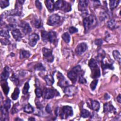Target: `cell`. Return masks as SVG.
Returning a JSON list of instances; mask_svg holds the SVG:
<instances>
[{
    "mask_svg": "<svg viewBox=\"0 0 121 121\" xmlns=\"http://www.w3.org/2000/svg\"><path fill=\"white\" fill-rule=\"evenodd\" d=\"M117 101H118L119 103H121V94H119V95H118V96L117 97Z\"/></svg>",
    "mask_w": 121,
    "mask_h": 121,
    "instance_id": "db71d44e",
    "label": "cell"
},
{
    "mask_svg": "<svg viewBox=\"0 0 121 121\" xmlns=\"http://www.w3.org/2000/svg\"><path fill=\"white\" fill-rule=\"evenodd\" d=\"M104 112H115L116 109L110 103H107L104 104Z\"/></svg>",
    "mask_w": 121,
    "mask_h": 121,
    "instance_id": "d6986e66",
    "label": "cell"
},
{
    "mask_svg": "<svg viewBox=\"0 0 121 121\" xmlns=\"http://www.w3.org/2000/svg\"><path fill=\"white\" fill-rule=\"evenodd\" d=\"M81 66L80 65H77L68 73V77L73 83H75L78 79V77L81 74Z\"/></svg>",
    "mask_w": 121,
    "mask_h": 121,
    "instance_id": "3957f363",
    "label": "cell"
},
{
    "mask_svg": "<svg viewBox=\"0 0 121 121\" xmlns=\"http://www.w3.org/2000/svg\"><path fill=\"white\" fill-rule=\"evenodd\" d=\"M80 116L81 117L86 118L90 117L91 116V113L88 110L83 109L81 111Z\"/></svg>",
    "mask_w": 121,
    "mask_h": 121,
    "instance_id": "1f68e13d",
    "label": "cell"
},
{
    "mask_svg": "<svg viewBox=\"0 0 121 121\" xmlns=\"http://www.w3.org/2000/svg\"><path fill=\"white\" fill-rule=\"evenodd\" d=\"M35 69L37 70H40V71H43L45 70V68L43 66V65L41 63L37 64L35 66Z\"/></svg>",
    "mask_w": 121,
    "mask_h": 121,
    "instance_id": "ee69618b",
    "label": "cell"
},
{
    "mask_svg": "<svg viewBox=\"0 0 121 121\" xmlns=\"http://www.w3.org/2000/svg\"><path fill=\"white\" fill-rule=\"evenodd\" d=\"M42 52L45 60L48 62H52L54 60V57L52 55V51L51 49L46 48H43Z\"/></svg>",
    "mask_w": 121,
    "mask_h": 121,
    "instance_id": "52a82bcc",
    "label": "cell"
},
{
    "mask_svg": "<svg viewBox=\"0 0 121 121\" xmlns=\"http://www.w3.org/2000/svg\"><path fill=\"white\" fill-rule=\"evenodd\" d=\"M54 9L56 10L60 9L65 12H68L71 10V5L64 0H57L54 4Z\"/></svg>",
    "mask_w": 121,
    "mask_h": 121,
    "instance_id": "277c9868",
    "label": "cell"
},
{
    "mask_svg": "<svg viewBox=\"0 0 121 121\" xmlns=\"http://www.w3.org/2000/svg\"><path fill=\"white\" fill-rule=\"evenodd\" d=\"M88 1L86 0H80L78 2V10L82 12H86V11L87 8L88 6Z\"/></svg>",
    "mask_w": 121,
    "mask_h": 121,
    "instance_id": "5bb4252c",
    "label": "cell"
},
{
    "mask_svg": "<svg viewBox=\"0 0 121 121\" xmlns=\"http://www.w3.org/2000/svg\"><path fill=\"white\" fill-rule=\"evenodd\" d=\"M57 40V34L54 31H50L49 32L48 41L51 43H54Z\"/></svg>",
    "mask_w": 121,
    "mask_h": 121,
    "instance_id": "cb8c5ba5",
    "label": "cell"
},
{
    "mask_svg": "<svg viewBox=\"0 0 121 121\" xmlns=\"http://www.w3.org/2000/svg\"><path fill=\"white\" fill-rule=\"evenodd\" d=\"M0 42L2 44L7 45L10 43V41L7 39V38H4V39H0Z\"/></svg>",
    "mask_w": 121,
    "mask_h": 121,
    "instance_id": "681fc988",
    "label": "cell"
},
{
    "mask_svg": "<svg viewBox=\"0 0 121 121\" xmlns=\"http://www.w3.org/2000/svg\"><path fill=\"white\" fill-rule=\"evenodd\" d=\"M120 2V0H110L109 6L110 8L112 10L117 7L118 4Z\"/></svg>",
    "mask_w": 121,
    "mask_h": 121,
    "instance_id": "d6a6232c",
    "label": "cell"
},
{
    "mask_svg": "<svg viewBox=\"0 0 121 121\" xmlns=\"http://www.w3.org/2000/svg\"><path fill=\"white\" fill-rule=\"evenodd\" d=\"M107 25L108 27L112 30L114 29L117 28L118 27L117 22L115 21V19H111L109 20L107 22Z\"/></svg>",
    "mask_w": 121,
    "mask_h": 121,
    "instance_id": "7402d4cb",
    "label": "cell"
},
{
    "mask_svg": "<svg viewBox=\"0 0 121 121\" xmlns=\"http://www.w3.org/2000/svg\"><path fill=\"white\" fill-rule=\"evenodd\" d=\"M41 37L43 41L47 42L49 40V32L45 31L41 32Z\"/></svg>",
    "mask_w": 121,
    "mask_h": 121,
    "instance_id": "836d02e7",
    "label": "cell"
},
{
    "mask_svg": "<svg viewBox=\"0 0 121 121\" xmlns=\"http://www.w3.org/2000/svg\"><path fill=\"white\" fill-rule=\"evenodd\" d=\"M28 120L29 121H35V119L34 118H33V117H30L29 119H28Z\"/></svg>",
    "mask_w": 121,
    "mask_h": 121,
    "instance_id": "9f6ffc18",
    "label": "cell"
},
{
    "mask_svg": "<svg viewBox=\"0 0 121 121\" xmlns=\"http://www.w3.org/2000/svg\"><path fill=\"white\" fill-rule=\"evenodd\" d=\"M1 86L2 87V89L4 93V94H5V95H7L9 93V88L8 86V82H7V81H1Z\"/></svg>",
    "mask_w": 121,
    "mask_h": 121,
    "instance_id": "d4e9b609",
    "label": "cell"
},
{
    "mask_svg": "<svg viewBox=\"0 0 121 121\" xmlns=\"http://www.w3.org/2000/svg\"><path fill=\"white\" fill-rule=\"evenodd\" d=\"M105 56V52L102 49H99L98 50V54L97 56V60L98 62H101L102 61Z\"/></svg>",
    "mask_w": 121,
    "mask_h": 121,
    "instance_id": "603a6c76",
    "label": "cell"
},
{
    "mask_svg": "<svg viewBox=\"0 0 121 121\" xmlns=\"http://www.w3.org/2000/svg\"><path fill=\"white\" fill-rule=\"evenodd\" d=\"M32 25L36 28H40L42 27V22L40 19L36 17H34L31 20Z\"/></svg>",
    "mask_w": 121,
    "mask_h": 121,
    "instance_id": "2e32d148",
    "label": "cell"
},
{
    "mask_svg": "<svg viewBox=\"0 0 121 121\" xmlns=\"http://www.w3.org/2000/svg\"><path fill=\"white\" fill-rule=\"evenodd\" d=\"M9 5V1L6 0H0V6L1 9H4Z\"/></svg>",
    "mask_w": 121,
    "mask_h": 121,
    "instance_id": "74e56055",
    "label": "cell"
},
{
    "mask_svg": "<svg viewBox=\"0 0 121 121\" xmlns=\"http://www.w3.org/2000/svg\"><path fill=\"white\" fill-rule=\"evenodd\" d=\"M20 93V91H19V89L17 87H16L15 88L14 92H13L12 94L11 95V98L13 100H16L17 99L18 96H19V95Z\"/></svg>",
    "mask_w": 121,
    "mask_h": 121,
    "instance_id": "f546056e",
    "label": "cell"
},
{
    "mask_svg": "<svg viewBox=\"0 0 121 121\" xmlns=\"http://www.w3.org/2000/svg\"><path fill=\"white\" fill-rule=\"evenodd\" d=\"M57 77L59 79V81L58 83V86L61 87H65L66 86H68L69 82L65 79V78L64 77V76L62 75L61 73L58 72Z\"/></svg>",
    "mask_w": 121,
    "mask_h": 121,
    "instance_id": "30bf717a",
    "label": "cell"
},
{
    "mask_svg": "<svg viewBox=\"0 0 121 121\" xmlns=\"http://www.w3.org/2000/svg\"><path fill=\"white\" fill-rule=\"evenodd\" d=\"M0 35L5 38H9L10 35L9 33V31L7 29H2L0 31Z\"/></svg>",
    "mask_w": 121,
    "mask_h": 121,
    "instance_id": "d590c367",
    "label": "cell"
},
{
    "mask_svg": "<svg viewBox=\"0 0 121 121\" xmlns=\"http://www.w3.org/2000/svg\"><path fill=\"white\" fill-rule=\"evenodd\" d=\"M24 111L27 113H31L34 112V108L29 104L25 105L23 107Z\"/></svg>",
    "mask_w": 121,
    "mask_h": 121,
    "instance_id": "f1b7e54d",
    "label": "cell"
},
{
    "mask_svg": "<svg viewBox=\"0 0 121 121\" xmlns=\"http://www.w3.org/2000/svg\"><path fill=\"white\" fill-rule=\"evenodd\" d=\"M61 21V17L57 14L50 16L47 20V24L51 26H54L59 24Z\"/></svg>",
    "mask_w": 121,
    "mask_h": 121,
    "instance_id": "8992f818",
    "label": "cell"
},
{
    "mask_svg": "<svg viewBox=\"0 0 121 121\" xmlns=\"http://www.w3.org/2000/svg\"><path fill=\"white\" fill-rule=\"evenodd\" d=\"M91 108L95 111H98L100 109V104L96 100L91 101Z\"/></svg>",
    "mask_w": 121,
    "mask_h": 121,
    "instance_id": "484cf974",
    "label": "cell"
},
{
    "mask_svg": "<svg viewBox=\"0 0 121 121\" xmlns=\"http://www.w3.org/2000/svg\"><path fill=\"white\" fill-rule=\"evenodd\" d=\"M19 106V103H17V104H16L14 106H13V108H12V110H11V113L13 114H14V113H17L18 111H19V110H18V107Z\"/></svg>",
    "mask_w": 121,
    "mask_h": 121,
    "instance_id": "f6af8a7d",
    "label": "cell"
},
{
    "mask_svg": "<svg viewBox=\"0 0 121 121\" xmlns=\"http://www.w3.org/2000/svg\"><path fill=\"white\" fill-rule=\"evenodd\" d=\"M45 110H46V112L49 113H51L52 112V109H51V107L49 104H48L46 105V108H45Z\"/></svg>",
    "mask_w": 121,
    "mask_h": 121,
    "instance_id": "816d5d0a",
    "label": "cell"
},
{
    "mask_svg": "<svg viewBox=\"0 0 121 121\" xmlns=\"http://www.w3.org/2000/svg\"><path fill=\"white\" fill-rule=\"evenodd\" d=\"M78 77H79L78 81H79V82L80 83H81V84H85V83H86L87 82L86 79L84 78V77H83L82 74H80Z\"/></svg>",
    "mask_w": 121,
    "mask_h": 121,
    "instance_id": "bcb514c9",
    "label": "cell"
},
{
    "mask_svg": "<svg viewBox=\"0 0 121 121\" xmlns=\"http://www.w3.org/2000/svg\"><path fill=\"white\" fill-rule=\"evenodd\" d=\"M30 53L28 51L25 50L24 49H21L20 51V58L24 59L28 58L30 57Z\"/></svg>",
    "mask_w": 121,
    "mask_h": 121,
    "instance_id": "83f0119b",
    "label": "cell"
},
{
    "mask_svg": "<svg viewBox=\"0 0 121 121\" xmlns=\"http://www.w3.org/2000/svg\"><path fill=\"white\" fill-rule=\"evenodd\" d=\"M94 43L97 46H100L103 43V40L102 39H97L94 41Z\"/></svg>",
    "mask_w": 121,
    "mask_h": 121,
    "instance_id": "c3c4849f",
    "label": "cell"
},
{
    "mask_svg": "<svg viewBox=\"0 0 121 121\" xmlns=\"http://www.w3.org/2000/svg\"><path fill=\"white\" fill-rule=\"evenodd\" d=\"M69 32L70 34H72L78 32V29L74 26H70L69 28Z\"/></svg>",
    "mask_w": 121,
    "mask_h": 121,
    "instance_id": "7dc6e473",
    "label": "cell"
},
{
    "mask_svg": "<svg viewBox=\"0 0 121 121\" xmlns=\"http://www.w3.org/2000/svg\"><path fill=\"white\" fill-rule=\"evenodd\" d=\"M1 111V121H7L9 120L8 110L5 108L4 106H1L0 108Z\"/></svg>",
    "mask_w": 121,
    "mask_h": 121,
    "instance_id": "9a60e30c",
    "label": "cell"
},
{
    "mask_svg": "<svg viewBox=\"0 0 121 121\" xmlns=\"http://www.w3.org/2000/svg\"><path fill=\"white\" fill-rule=\"evenodd\" d=\"M16 26H17L16 24L12 23V24H10L7 25L6 27L8 30H12V31L16 29Z\"/></svg>",
    "mask_w": 121,
    "mask_h": 121,
    "instance_id": "7bdbcfd3",
    "label": "cell"
},
{
    "mask_svg": "<svg viewBox=\"0 0 121 121\" xmlns=\"http://www.w3.org/2000/svg\"><path fill=\"white\" fill-rule=\"evenodd\" d=\"M35 4L36 8L39 9V10H41L42 9V5L41 3L39 1V0H36L35 1Z\"/></svg>",
    "mask_w": 121,
    "mask_h": 121,
    "instance_id": "f907efd6",
    "label": "cell"
},
{
    "mask_svg": "<svg viewBox=\"0 0 121 121\" xmlns=\"http://www.w3.org/2000/svg\"><path fill=\"white\" fill-rule=\"evenodd\" d=\"M104 99L105 100H108L110 98V96H109V95L108 94H107V93H105V95H104Z\"/></svg>",
    "mask_w": 121,
    "mask_h": 121,
    "instance_id": "f5cc1de1",
    "label": "cell"
},
{
    "mask_svg": "<svg viewBox=\"0 0 121 121\" xmlns=\"http://www.w3.org/2000/svg\"><path fill=\"white\" fill-rule=\"evenodd\" d=\"M78 92L77 87L73 86H67L64 87V92L69 96H72L75 95Z\"/></svg>",
    "mask_w": 121,
    "mask_h": 121,
    "instance_id": "ba28073f",
    "label": "cell"
},
{
    "mask_svg": "<svg viewBox=\"0 0 121 121\" xmlns=\"http://www.w3.org/2000/svg\"><path fill=\"white\" fill-rule=\"evenodd\" d=\"M83 25L85 33L88 32L93 29L97 24V20L95 17L93 15H89L87 12L83 13Z\"/></svg>",
    "mask_w": 121,
    "mask_h": 121,
    "instance_id": "6da1fadb",
    "label": "cell"
},
{
    "mask_svg": "<svg viewBox=\"0 0 121 121\" xmlns=\"http://www.w3.org/2000/svg\"><path fill=\"white\" fill-rule=\"evenodd\" d=\"M13 38L17 41H20L22 39V34L20 30L18 29H16L11 32Z\"/></svg>",
    "mask_w": 121,
    "mask_h": 121,
    "instance_id": "ac0fdd59",
    "label": "cell"
},
{
    "mask_svg": "<svg viewBox=\"0 0 121 121\" xmlns=\"http://www.w3.org/2000/svg\"><path fill=\"white\" fill-rule=\"evenodd\" d=\"M53 0H46L44 1L45 4L46 6L47 9L48 10L52 12L54 9V3Z\"/></svg>",
    "mask_w": 121,
    "mask_h": 121,
    "instance_id": "44dd1931",
    "label": "cell"
},
{
    "mask_svg": "<svg viewBox=\"0 0 121 121\" xmlns=\"http://www.w3.org/2000/svg\"><path fill=\"white\" fill-rule=\"evenodd\" d=\"M39 39V35L35 34L33 33L29 35L28 38V43L30 46L32 47H34L37 43V41Z\"/></svg>",
    "mask_w": 121,
    "mask_h": 121,
    "instance_id": "7c38bea8",
    "label": "cell"
},
{
    "mask_svg": "<svg viewBox=\"0 0 121 121\" xmlns=\"http://www.w3.org/2000/svg\"><path fill=\"white\" fill-rule=\"evenodd\" d=\"M29 87H30V86H29V83L28 82H26L25 84L24 87L22 89V93L24 95H26L28 93V90L29 89Z\"/></svg>",
    "mask_w": 121,
    "mask_h": 121,
    "instance_id": "f35d334b",
    "label": "cell"
},
{
    "mask_svg": "<svg viewBox=\"0 0 121 121\" xmlns=\"http://www.w3.org/2000/svg\"><path fill=\"white\" fill-rule=\"evenodd\" d=\"M35 94L37 98H40L43 95V92L40 88H36L35 89Z\"/></svg>",
    "mask_w": 121,
    "mask_h": 121,
    "instance_id": "b9f144b4",
    "label": "cell"
},
{
    "mask_svg": "<svg viewBox=\"0 0 121 121\" xmlns=\"http://www.w3.org/2000/svg\"><path fill=\"white\" fill-rule=\"evenodd\" d=\"M3 106L7 109H9L11 107V101L8 98L5 101Z\"/></svg>",
    "mask_w": 121,
    "mask_h": 121,
    "instance_id": "60d3db41",
    "label": "cell"
},
{
    "mask_svg": "<svg viewBox=\"0 0 121 121\" xmlns=\"http://www.w3.org/2000/svg\"><path fill=\"white\" fill-rule=\"evenodd\" d=\"M15 120H16V121H17V120H20V121H22V119H19V118H17V119H15Z\"/></svg>",
    "mask_w": 121,
    "mask_h": 121,
    "instance_id": "6f0895ef",
    "label": "cell"
},
{
    "mask_svg": "<svg viewBox=\"0 0 121 121\" xmlns=\"http://www.w3.org/2000/svg\"><path fill=\"white\" fill-rule=\"evenodd\" d=\"M45 80L46 82V84L48 86H52L54 82V80L52 76L51 75H47L45 77Z\"/></svg>",
    "mask_w": 121,
    "mask_h": 121,
    "instance_id": "4316f807",
    "label": "cell"
},
{
    "mask_svg": "<svg viewBox=\"0 0 121 121\" xmlns=\"http://www.w3.org/2000/svg\"><path fill=\"white\" fill-rule=\"evenodd\" d=\"M59 114L61 119H67L72 116L73 115L72 108L68 105L63 106L60 110L59 109Z\"/></svg>",
    "mask_w": 121,
    "mask_h": 121,
    "instance_id": "5b68a950",
    "label": "cell"
},
{
    "mask_svg": "<svg viewBox=\"0 0 121 121\" xmlns=\"http://www.w3.org/2000/svg\"><path fill=\"white\" fill-rule=\"evenodd\" d=\"M88 66L91 70L90 76L93 78H96L100 76V71L96 61L93 58L91 59L88 62Z\"/></svg>",
    "mask_w": 121,
    "mask_h": 121,
    "instance_id": "7a4b0ae2",
    "label": "cell"
},
{
    "mask_svg": "<svg viewBox=\"0 0 121 121\" xmlns=\"http://www.w3.org/2000/svg\"><path fill=\"white\" fill-rule=\"evenodd\" d=\"M9 76V68L7 66L4 68L1 74V81H7Z\"/></svg>",
    "mask_w": 121,
    "mask_h": 121,
    "instance_id": "e0dca14e",
    "label": "cell"
},
{
    "mask_svg": "<svg viewBox=\"0 0 121 121\" xmlns=\"http://www.w3.org/2000/svg\"><path fill=\"white\" fill-rule=\"evenodd\" d=\"M87 46L86 43H81L78 45L76 49L75 52L78 55H81L83 53H84L87 49Z\"/></svg>",
    "mask_w": 121,
    "mask_h": 121,
    "instance_id": "8fae6325",
    "label": "cell"
},
{
    "mask_svg": "<svg viewBox=\"0 0 121 121\" xmlns=\"http://www.w3.org/2000/svg\"><path fill=\"white\" fill-rule=\"evenodd\" d=\"M19 26L21 28L22 32L25 35L28 34L31 31V28L29 24L27 22H22L19 24Z\"/></svg>",
    "mask_w": 121,
    "mask_h": 121,
    "instance_id": "4fadbf2b",
    "label": "cell"
},
{
    "mask_svg": "<svg viewBox=\"0 0 121 121\" xmlns=\"http://www.w3.org/2000/svg\"><path fill=\"white\" fill-rule=\"evenodd\" d=\"M98 79H94V80H93L90 85V88L92 90H94L95 88H96V86L97 85V83H98Z\"/></svg>",
    "mask_w": 121,
    "mask_h": 121,
    "instance_id": "ab89813d",
    "label": "cell"
},
{
    "mask_svg": "<svg viewBox=\"0 0 121 121\" xmlns=\"http://www.w3.org/2000/svg\"><path fill=\"white\" fill-rule=\"evenodd\" d=\"M101 67L104 71L105 69H114V67L113 66L112 64L111 63H110L108 62L107 61H104V60L101 61Z\"/></svg>",
    "mask_w": 121,
    "mask_h": 121,
    "instance_id": "ffe728a7",
    "label": "cell"
},
{
    "mask_svg": "<svg viewBox=\"0 0 121 121\" xmlns=\"http://www.w3.org/2000/svg\"><path fill=\"white\" fill-rule=\"evenodd\" d=\"M18 1L19 3H20L22 5L24 3V2H25V0H18Z\"/></svg>",
    "mask_w": 121,
    "mask_h": 121,
    "instance_id": "11a10c76",
    "label": "cell"
},
{
    "mask_svg": "<svg viewBox=\"0 0 121 121\" xmlns=\"http://www.w3.org/2000/svg\"><path fill=\"white\" fill-rule=\"evenodd\" d=\"M57 91L52 88H46L43 92L44 97L46 99H50L53 98L55 96L57 95Z\"/></svg>",
    "mask_w": 121,
    "mask_h": 121,
    "instance_id": "9c48e42d",
    "label": "cell"
},
{
    "mask_svg": "<svg viewBox=\"0 0 121 121\" xmlns=\"http://www.w3.org/2000/svg\"><path fill=\"white\" fill-rule=\"evenodd\" d=\"M112 55L115 59V60H116L119 64L121 63V54L120 52L118 51L117 50H114L112 52Z\"/></svg>",
    "mask_w": 121,
    "mask_h": 121,
    "instance_id": "4dcf8cb0",
    "label": "cell"
},
{
    "mask_svg": "<svg viewBox=\"0 0 121 121\" xmlns=\"http://www.w3.org/2000/svg\"><path fill=\"white\" fill-rule=\"evenodd\" d=\"M10 79V80L11 81H12L15 85L17 86L19 84V79H18L17 77V75H15V74H13L12 75V76L11 77Z\"/></svg>",
    "mask_w": 121,
    "mask_h": 121,
    "instance_id": "8d00e7d4",
    "label": "cell"
},
{
    "mask_svg": "<svg viewBox=\"0 0 121 121\" xmlns=\"http://www.w3.org/2000/svg\"><path fill=\"white\" fill-rule=\"evenodd\" d=\"M62 38L63 40L66 43H69L70 40V37L68 33L66 32L62 35Z\"/></svg>",
    "mask_w": 121,
    "mask_h": 121,
    "instance_id": "e575fe53",
    "label": "cell"
}]
</instances>
